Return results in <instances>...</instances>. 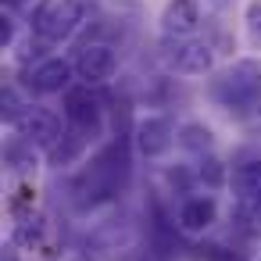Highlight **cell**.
Listing matches in <instances>:
<instances>
[{"label":"cell","mask_w":261,"mask_h":261,"mask_svg":"<svg viewBox=\"0 0 261 261\" xmlns=\"http://www.w3.org/2000/svg\"><path fill=\"white\" fill-rule=\"evenodd\" d=\"M65 118L72 122L75 133H93L100 125V104L90 93V86H72L65 90Z\"/></svg>","instance_id":"cell-5"},{"label":"cell","mask_w":261,"mask_h":261,"mask_svg":"<svg viewBox=\"0 0 261 261\" xmlns=\"http://www.w3.org/2000/svg\"><path fill=\"white\" fill-rule=\"evenodd\" d=\"M115 68H118V58H115V50H111L108 43H86V47L79 50V58H75V72H79V79H83L86 86L111 79Z\"/></svg>","instance_id":"cell-4"},{"label":"cell","mask_w":261,"mask_h":261,"mask_svg":"<svg viewBox=\"0 0 261 261\" xmlns=\"http://www.w3.org/2000/svg\"><path fill=\"white\" fill-rule=\"evenodd\" d=\"M4 261H15V254H11V250H8V254H4Z\"/></svg>","instance_id":"cell-19"},{"label":"cell","mask_w":261,"mask_h":261,"mask_svg":"<svg viewBox=\"0 0 261 261\" xmlns=\"http://www.w3.org/2000/svg\"><path fill=\"white\" fill-rule=\"evenodd\" d=\"M15 125H18V133H22L29 143L36 140V143H43V147H54V143L61 140V125H58V118H54L50 111H40V108H29Z\"/></svg>","instance_id":"cell-7"},{"label":"cell","mask_w":261,"mask_h":261,"mask_svg":"<svg viewBox=\"0 0 261 261\" xmlns=\"http://www.w3.org/2000/svg\"><path fill=\"white\" fill-rule=\"evenodd\" d=\"M215 261H232V257L229 254H215Z\"/></svg>","instance_id":"cell-18"},{"label":"cell","mask_w":261,"mask_h":261,"mask_svg":"<svg viewBox=\"0 0 261 261\" xmlns=\"http://www.w3.org/2000/svg\"><path fill=\"white\" fill-rule=\"evenodd\" d=\"M254 200H257V207H261V190H257V197H254Z\"/></svg>","instance_id":"cell-20"},{"label":"cell","mask_w":261,"mask_h":261,"mask_svg":"<svg viewBox=\"0 0 261 261\" xmlns=\"http://www.w3.org/2000/svg\"><path fill=\"white\" fill-rule=\"evenodd\" d=\"M215 215H218V207H215L211 197H190V200L179 207V225H182L186 232H204V229L215 222Z\"/></svg>","instance_id":"cell-11"},{"label":"cell","mask_w":261,"mask_h":261,"mask_svg":"<svg viewBox=\"0 0 261 261\" xmlns=\"http://www.w3.org/2000/svg\"><path fill=\"white\" fill-rule=\"evenodd\" d=\"M197 25H200V11H197L193 0H172L165 8V15H161L165 36H193Z\"/></svg>","instance_id":"cell-9"},{"label":"cell","mask_w":261,"mask_h":261,"mask_svg":"<svg viewBox=\"0 0 261 261\" xmlns=\"http://www.w3.org/2000/svg\"><path fill=\"white\" fill-rule=\"evenodd\" d=\"M68 79H72V65H68L65 58H47V61L36 65V72L29 75V83H33L36 93H61V90H72Z\"/></svg>","instance_id":"cell-8"},{"label":"cell","mask_w":261,"mask_h":261,"mask_svg":"<svg viewBox=\"0 0 261 261\" xmlns=\"http://www.w3.org/2000/svg\"><path fill=\"white\" fill-rule=\"evenodd\" d=\"M179 143H182L186 150H193V154H204V150L211 147V129L200 125V122H190V125L179 129Z\"/></svg>","instance_id":"cell-13"},{"label":"cell","mask_w":261,"mask_h":261,"mask_svg":"<svg viewBox=\"0 0 261 261\" xmlns=\"http://www.w3.org/2000/svg\"><path fill=\"white\" fill-rule=\"evenodd\" d=\"M0 40H4V47L15 43V18H11V15H4V29H0Z\"/></svg>","instance_id":"cell-17"},{"label":"cell","mask_w":261,"mask_h":261,"mask_svg":"<svg viewBox=\"0 0 261 261\" xmlns=\"http://www.w3.org/2000/svg\"><path fill=\"white\" fill-rule=\"evenodd\" d=\"M125 165H129L125 150L118 143H111L108 150H100L93 158V165H90V172L83 179V190L90 197H111V193H118V179L125 175Z\"/></svg>","instance_id":"cell-2"},{"label":"cell","mask_w":261,"mask_h":261,"mask_svg":"<svg viewBox=\"0 0 261 261\" xmlns=\"http://www.w3.org/2000/svg\"><path fill=\"white\" fill-rule=\"evenodd\" d=\"M225 93H229V104H250L261 97V65L257 61H236L225 79H222Z\"/></svg>","instance_id":"cell-3"},{"label":"cell","mask_w":261,"mask_h":261,"mask_svg":"<svg viewBox=\"0 0 261 261\" xmlns=\"http://www.w3.org/2000/svg\"><path fill=\"white\" fill-rule=\"evenodd\" d=\"M257 111H261V104H257Z\"/></svg>","instance_id":"cell-21"},{"label":"cell","mask_w":261,"mask_h":261,"mask_svg":"<svg viewBox=\"0 0 261 261\" xmlns=\"http://www.w3.org/2000/svg\"><path fill=\"white\" fill-rule=\"evenodd\" d=\"M172 65H175V72H182V75H204V72L211 68V47H207V43L190 40V43L175 47Z\"/></svg>","instance_id":"cell-10"},{"label":"cell","mask_w":261,"mask_h":261,"mask_svg":"<svg viewBox=\"0 0 261 261\" xmlns=\"http://www.w3.org/2000/svg\"><path fill=\"white\" fill-rule=\"evenodd\" d=\"M200 179H204L207 186H222V179H225L222 161H218V158H204V161H200Z\"/></svg>","instance_id":"cell-14"},{"label":"cell","mask_w":261,"mask_h":261,"mask_svg":"<svg viewBox=\"0 0 261 261\" xmlns=\"http://www.w3.org/2000/svg\"><path fill=\"white\" fill-rule=\"evenodd\" d=\"M136 143H140V150H143L147 158H161V154L175 143V125H172V118H165V115L143 118V122L136 125Z\"/></svg>","instance_id":"cell-6"},{"label":"cell","mask_w":261,"mask_h":261,"mask_svg":"<svg viewBox=\"0 0 261 261\" xmlns=\"http://www.w3.org/2000/svg\"><path fill=\"white\" fill-rule=\"evenodd\" d=\"M36 236H40V218H36V215H33V218H25V222L15 229V243H33Z\"/></svg>","instance_id":"cell-15"},{"label":"cell","mask_w":261,"mask_h":261,"mask_svg":"<svg viewBox=\"0 0 261 261\" xmlns=\"http://www.w3.org/2000/svg\"><path fill=\"white\" fill-rule=\"evenodd\" d=\"M229 182H232L236 197H257V190H261V158L232 165V179Z\"/></svg>","instance_id":"cell-12"},{"label":"cell","mask_w":261,"mask_h":261,"mask_svg":"<svg viewBox=\"0 0 261 261\" xmlns=\"http://www.w3.org/2000/svg\"><path fill=\"white\" fill-rule=\"evenodd\" d=\"M79 25H83L79 0H43L33 11V33L47 43H65Z\"/></svg>","instance_id":"cell-1"},{"label":"cell","mask_w":261,"mask_h":261,"mask_svg":"<svg viewBox=\"0 0 261 261\" xmlns=\"http://www.w3.org/2000/svg\"><path fill=\"white\" fill-rule=\"evenodd\" d=\"M247 22H250V33H254V36H261V0H257V4H250Z\"/></svg>","instance_id":"cell-16"}]
</instances>
